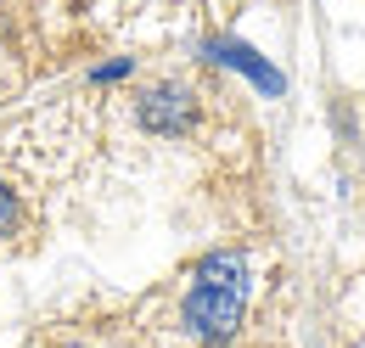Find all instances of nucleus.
Here are the masks:
<instances>
[{
    "label": "nucleus",
    "mask_w": 365,
    "mask_h": 348,
    "mask_svg": "<svg viewBox=\"0 0 365 348\" xmlns=\"http://www.w3.org/2000/svg\"><path fill=\"white\" fill-rule=\"evenodd\" d=\"M247 298H253V264L236 247H220L191 270L180 298V332L197 348H225L242 320H247Z\"/></svg>",
    "instance_id": "nucleus-1"
},
{
    "label": "nucleus",
    "mask_w": 365,
    "mask_h": 348,
    "mask_svg": "<svg viewBox=\"0 0 365 348\" xmlns=\"http://www.w3.org/2000/svg\"><path fill=\"white\" fill-rule=\"evenodd\" d=\"M135 118H140V130L158 135V140H185V135L197 130V118H202V101H197L191 85L163 79V85L135 96Z\"/></svg>",
    "instance_id": "nucleus-2"
},
{
    "label": "nucleus",
    "mask_w": 365,
    "mask_h": 348,
    "mask_svg": "<svg viewBox=\"0 0 365 348\" xmlns=\"http://www.w3.org/2000/svg\"><path fill=\"white\" fill-rule=\"evenodd\" d=\"M202 56H208V62H220V68H236V73H242V79H247L253 90H264V96H281V73H275V68L264 62V56H259V51H253V45L225 40V34H220V40L202 45Z\"/></svg>",
    "instance_id": "nucleus-3"
},
{
    "label": "nucleus",
    "mask_w": 365,
    "mask_h": 348,
    "mask_svg": "<svg viewBox=\"0 0 365 348\" xmlns=\"http://www.w3.org/2000/svg\"><path fill=\"white\" fill-rule=\"evenodd\" d=\"M17 230H23V197L0 180V247H6V242H17Z\"/></svg>",
    "instance_id": "nucleus-4"
},
{
    "label": "nucleus",
    "mask_w": 365,
    "mask_h": 348,
    "mask_svg": "<svg viewBox=\"0 0 365 348\" xmlns=\"http://www.w3.org/2000/svg\"><path fill=\"white\" fill-rule=\"evenodd\" d=\"M130 73H135V62L124 56V62H101V68H96L91 79H96V85H113V79H130Z\"/></svg>",
    "instance_id": "nucleus-5"
},
{
    "label": "nucleus",
    "mask_w": 365,
    "mask_h": 348,
    "mask_svg": "<svg viewBox=\"0 0 365 348\" xmlns=\"http://www.w3.org/2000/svg\"><path fill=\"white\" fill-rule=\"evenodd\" d=\"M62 348H91V343H62Z\"/></svg>",
    "instance_id": "nucleus-6"
}]
</instances>
